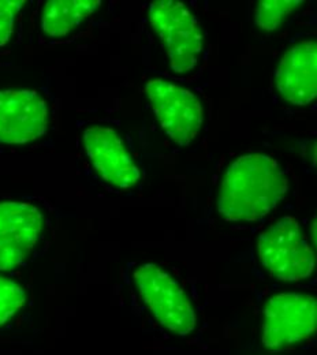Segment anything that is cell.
<instances>
[{
    "label": "cell",
    "instance_id": "cell-1",
    "mask_svg": "<svg viewBox=\"0 0 317 355\" xmlns=\"http://www.w3.org/2000/svg\"><path fill=\"white\" fill-rule=\"evenodd\" d=\"M287 189V178L277 162L263 153L243 155L227 168L218 212L226 222H256L277 207Z\"/></svg>",
    "mask_w": 317,
    "mask_h": 355
},
{
    "label": "cell",
    "instance_id": "cell-2",
    "mask_svg": "<svg viewBox=\"0 0 317 355\" xmlns=\"http://www.w3.org/2000/svg\"><path fill=\"white\" fill-rule=\"evenodd\" d=\"M149 24L177 74L194 70L204 51V36L196 15L181 1L156 0L148 6Z\"/></svg>",
    "mask_w": 317,
    "mask_h": 355
},
{
    "label": "cell",
    "instance_id": "cell-3",
    "mask_svg": "<svg viewBox=\"0 0 317 355\" xmlns=\"http://www.w3.org/2000/svg\"><path fill=\"white\" fill-rule=\"evenodd\" d=\"M262 266L283 282L308 279L316 266L315 253L301 225L291 218H282L262 232L257 241Z\"/></svg>",
    "mask_w": 317,
    "mask_h": 355
},
{
    "label": "cell",
    "instance_id": "cell-4",
    "mask_svg": "<svg viewBox=\"0 0 317 355\" xmlns=\"http://www.w3.org/2000/svg\"><path fill=\"white\" fill-rule=\"evenodd\" d=\"M133 277L144 305L164 328L180 336L194 331V308L181 284L167 270L148 263L137 266Z\"/></svg>",
    "mask_w": 317,
    "mask_h": 355
},
{
    "label": "cell",
    "instance_id": "cell-5",
    "mask_svg": "<svg viewBox=\"0 0 317 355\" xmlns=\"http://www.w3.org/2000/svg\"><path fill=\"white\" fill-rule=\"evenodd\" d=\"M262 342L267 350H280L302 342L317 331V298L282 293L263 311Z\"/></svg>",
    "mask_w": 317,
    "mask_h": 355
},
{
    "label": "cell",
    "instance_id": "cell-6",
    "mask_svg": "<svg viewBox=\"0 0 317 355\" xmlns=\"http://www.w3.org/2000/svg\"><path fill=\"white\" fill-rule=\"evenodd\" d=\"M145 94L162 129L177 145H190L201 132L204 110L198 97L166 80H149Z\"/></svg>",
    "mask_w": 317,
    "mask_h": 355
},
{
    "label": "cell",
    "instance_id": "cell-7",
    "mask_svg": "<svg viewBox=\"0 0 317 355\" xmlns=\"http://www.w3.org/2000/svg\"><path fill=\"white\" fill-rule=\"evenodd\" d=\"M46 227L42 211L29 202L0 201V270L22 266Z\"/></svg>",
    "mask_w": 317,
    "mask_h": 355
},
{
    "label": "cell",
    "instance_id": "cell-8",
    "mask_svg": "<svg viewBox=\"0 0 317 355\" xmlns=\"http://www.w3.org/2000/svg\"><path fill=\"white\" fill-rule=\"evenodd\" d=\"M49 125L46 100L33 90L0 89V142L28 144L44 135Z\"/></svg>",
    "mask_w": 317,
    "mask_h": 355
},
{
    "label": "cell",
    "instance_id": "cell-9",
    "mask_svg": "<svg viewBox=\"0 0 317 355\" xmlns=\"http://www.w3.org/2000/svg\"><path fill=\"white\" fill-rule=\"evenodd\" d=\"M83 144L93 168L107 183L132 189L139 182V168L114 129L91 126L83 133Z\"/></svg>",
    "mask_w": 317,
    "mask_h": 355
},
{
    "label": "cell",
    "instance_id": "cell-10",
    "mask_svg": "<svg viewBox=\"0 0 317 355\" xmlns=\"http://www.w3.org/2000/svg\"><path fill=\"white\" fill-rule=\"evenodd\" d=\"M273 81L280 97L293 105H308L317 98V40L291 46L279 60Z\"/></svg>",
    "mask_w": 317,
    "mask_h": 355
},
{
    "label": "cell",
    "instance_id": "cell-11",
    "mask_svg": "<svg viewBox=\"0 0 317 355\" xmlns=\"http://www.w3.org/2000/svg\"><path fill=\"white\" fill-rule=\"evenodd\" d=\"M100 0H51L42 14V31L52 39L66 37L100 8Z\"/></svg>",
    "mask_w": 317,
    "mask_h": 355
},
{
    "label": "cell",
    "instance_id": "cell-12",
    "mask_svg": "<svg viewBox=\"0 0 317 355\" xmlns=\"http://www.w3.org/2000/svg\"><path fill=\"white\" fill-rule=\"evenodd\" d=\"M304 4L301 0H262L255 10V25L264 32H273Z\"/></svg>",
    "mask_w": 317,
    "mask_h": 355
},
{
    "label": "cell",
    "instance_id": "cell-13",
    "mask_svg": "<svg viewBox=\"0 0 317 355\" xmlns=\"http://www.w3.org/2000/svg\"><path fill=\"white\" fill-rule=\"evenodd\" d=\"M25 301L24 288L18 283L0 276V325L10 321L21 311Z\"/></svg>",
    "mask_w": 317,
    "mask_h": 355
},
{
    "label": "cell",
    "instance_id": "cell-14",
    "mask_svg": "<svg viewBox=\"0 0 317 355\" xmlns=\"http://www.w3.org/2000/svg\"><path fill=\"white\" fill-rule=\"evenodd\" d=\"M24 4L22 0H0V48L10 42Z\"/></svg>",
    "mask_w": 317,
    "mask_h": 355
},
{
    "label": "cell",
    "instance_id": "cell-15",
    "mask_svg": "<svg viewBox=\"0 0 317 355\" xmlns=\"http://www.w3.org/2000/svg\"><path fill=\"white\" fill-rule=\"evenodd\" d=\"M311 162L314 164V167L317 170V141H315L311 146Z\"/></svg>",
    "mask_w": 317,
    "mask_h": 355
},
{
    "label": "cell",
    "instance_id": "cell-16",
    "mask_svg": "<svg viewBox=\"0 0 317 355\" xmlns=\"http://www.w3.org/2000/svg\"><path fill=\"white\" fill-rule=\"evenodd\" d=\"M314 241H315V245H316L317 248V216L316 219H315V223H314Z\"/></svg>",
    "mask_w": 317,
    "mask_h": 355
}]
</instances>
